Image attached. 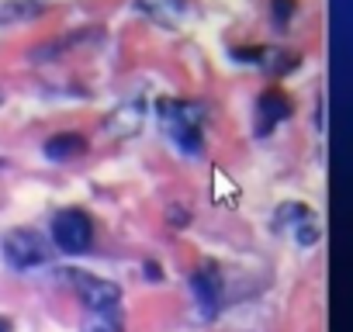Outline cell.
I'll use <instances>...</instances> for the list:
<instances>
[{"instance_id": "2", "label": "cell", "mask_w": 353, "mask_h": 332, "mask_svg": "<svg viewBox=\"0 0 353 332\" xmlns=\"http://www.w3.org/2000/svg\"><path fill=\"white\" fill-rule=\"evenodd\" d=\"M0 253H4L11 270H35V267H46L49 256H52L49 242L35 229H11V232H4V239H0Z\"/></svg>"}, {"instance_id": "4", "label": "cell", "mask_w": 353, "mask_h": 332, "mask_svg": "<svg viewBox=\"0 0 353 332\" xmlns=\"http://www.w3.org/2000/svg\"><path fill=\"white\" fill-rule=\"evenodd\" d=\"M66 284L80 294V301L87 304V311H121V291L111 280H101L94 273L83 270H63Z\"/></svg>"}, {"instance_id": "14", "label": "cell", "mask_w": 353, "mask_h": 332, "mask_svg": "<svg viewBox=\"0 0 353 332\" xmlns=\"http://www.w3.org/2000/svg\"><path fill=\"white\" fill-rule=\"evenodd\" d=\"M0 332H11V322H8L4 315H0Z\"/></svg>"}, {"instance_id": "7", "label": "cell", "mask_w": 353, "mask_h": 332, "mask_svg": "<svg viewBox=\"0 0 353 332\" xmlns=\"http://www.w3.org/2000/svg\"><path fill=\"white\" fill-rule=\"evenodd\" d=\"M291 114V101L281 90H263L256 101V135H267L274 125H281Z\"/></svg>"}, {"instance_id": "3", "label": "cell", "mask_w": 353, "mask_h": 332, "mask_svg": "<svg viewBox=\"0 0 353 332\" xmlns=\"http://www.w3.org/2000/svg\"><path fill=\"white\" fill-rule=\"evenodd\" d=\"M52 242H56V249H63L70 256L87 253L94 242V218L83 208H63L52 218Z\"/></svg>"}, {"instance_id": "9", "label": "cell", "mask_w": 353, "mask_h": 332, "mask_svg": "<svg viewBox=\"0 0 353 332\" xmlns=\"http://www.w3.org/2000/svg\"><path fill=\"white\" fill-rule=\"evenodd\" d=\"M87 149V138L77 135V132H63V135H52L46 142V156L49 159H70V156H80Z\"/></svg>"}, {"instance_id": "10", "label": "cell", "mask_w": 353, "mask_h": 332, "mask_svg": "<svg viewBox=\"0 0 353 332\" xmlns=\"http://www.w3.org/2000/svg\"><path fill=\"white\" fill-rule=\"evenodd\" d=\"M125 118V125L114 132V135H121V138H128L132 132H139L142 128V118H145V104L142 101H128V104H121L114 114H111V121H121Z\"/></svg>"}, {"instance_id": "12", "label": "cell", "mask_w": 353, "mask_h": 332, "mask_svg": "<svg viewBox=\"0 0 353 332\" xmlns=\"http://www.w3.org/2000/svg\"><path fill=\"white\" fill-rule=\"evenodd\" d=\"M291 14H294V0H270V18L277 28H284L291 21Z\"/></svg>"}, {"instance_id": "13", "label": "cell", "mask_w": 353, "mask_h": 332, "mask_svg": "<svg viewBox=\"0 0 353 332\" xmlns=\"http://www.w3.org/2000/svg\"><path fill=\"white\" fill-rule=\"evenodd\" d=\"M42 8L39 4H28V0H25V4H14L11 11H4V8H0V21H11V18H35Z\"/></svg>"}, {"instance_id": "5", "label": "cell", "mask_w": 353, "mask_h": 332, "mask_svg": "<svg viewBox=\"0 0 353 332\" xmlns=\"http://www.w3.org/2000/svg\"><path fill=\"white\" fill-rule=\"evenodd\" d=\"M274 229L277 232H288L298 246H312L319 239V225H315V211L305 208V205H281L277 215H274Z\"/></svg>"}, {"instance_id": "11", "label": "cell", "mask_w": 353, "mask_h": 332, "mask_svg": "<svg viewBox=\"0 0 353 332\" xmlns=\"http://www.w3.org/2000/svg\"><path fill=\"white\" fill-rule=\"evenodd\" d=\"M83 332H121V311H90Z\"/></svg>"}, {"instance_id": "6", "label": "cell", "mask_w": 353, "mask_h": 332, "mask_svg": "<svg viewBox=\"0 0 353 332\" xmlns=\"http://www.w3.org/2000/svg\"><path fill=\"white\" fill-rule=\"evenodd\" d=\"M191 294L201 318H215L222 308V273L215 263H201V270L191 277Z\"/></svg>"}, {"instance_id": "1", "label": "cell", "mask_w": 353, "mask_h": 332, "mask_svg": "<svg viewBox=\"0 0 353 332\" xmlns=\"http://www.w3.org/2000/svg\"><path fill=\"white\" fill-rule=\"evenodd\" d=\"M156 118H159L166 138L184 156L205 152V107L201 104H191V101H181V97H159Z\"/></svg>"}, {"instance_id": "8", "label": "cell", "mask_w": 353, "mask_h": 332, "mask_svg": "<svg viewBox=\"0 0 353 332\" xmlns=\"http://www.w3.org/2000/svg\"><path fill=\"white\" fill-rule=\"evenodd\" d=\"M135 11L145 14V18H152L156 25L173 28L176 21L188 14V0H135Z\"/></svg>"}]
</instances>
